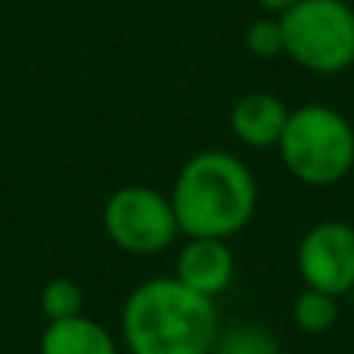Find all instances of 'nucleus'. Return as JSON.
I'll return each mask as SVG.
<instances>
[{"instance_id": "9d476101", "label": "nucleus", "mask_w": 354, "mask_h": 354, "mask_svg": "<svg viewBox=\"0 0 354 354\" xmlns=\"http://www.w3.org/2000/svg\"><path fill=\"white\" fill-rule=\"evenodd\" d=\"M212 354H283L280 342L258 324L230 326L224 336L214 339Z\"/></svg>"}, {"instance_id": "4468645a", "label": "nucleus", "mask_w": 354, "mask_h": 354, "mask_svg": "<svg viewBox=\"0 0 354 354\" xmlns=\"http://www.w3.org/2000/svg\"><path fill=\"white\" fill-rule=\"evenodd\" d=\"M255 3L261 6V10H268L270 16H280V12H286L289 6H295L299 0H255Z\"/></svg>"}, {"instance_id": "2eb2a0df", "label": "nucleus", "mask_w": 354, "mask_h": 354, "mask_svg": "<svg viewBox=\"0 0 354 354\" xmlns=\"http://www.w3.org/2000/svg\"><path fill=\"white\" fill-rule=\"evenodd\" d=\"M348 295H351V305H354V286H351V292H348Z\"/></svg>"}, {"instance_id": "7ed1b4c3", "label": "nucleus", "mask_w": 354, "mask_h": 354, "mask_svg": "<svg viewBox=\"0 0 354 354\" xmlns=\"http://www.w3.org/2000/svg\"><path fill=\"white\" fill-rule=\"evenodd\" d=\"M277 147L289 174L308 187L339 183L354 168L351 122L342 112L320 103H308L289 112Z\"/></svg>"}, {"instance_id": "6e6552de", "label": "nucleus", "mask_w": 354, "mask_h": 354, "mask_svg": "<svg viewBox=\"0 0 354 354\" xmlns=\"http://www.w3.org/2000/svg\"><path fill=\"white\" fill-rule=\"evenodd\" d=\"M289 109L283 106V100H277L274 93H245L236 100L230 112V128L245 147L252 149H268L277 147L286 128Z\"/></svg>"}, {"instance_id": "f257e3e1", "label": "nucleus", "mask_w": 354, "mask_h": 354, "mask_svg": "<svg viewBox=\"0 0 354 354\" xmlns=\"http://www.w3.org/2000/svg\"><path fill=\"white\" fill-rule=\"evenodd\" d=\"M122 336L131 354H212L218 311L177 277H156L128 295Z\"/></svg>"}, {"instance_id": "0eeeda50", "label": "nucleus", "mask_w": 354, "mask_h": 354, "mask_svg": "<svg viewBox=\"0 0 354 354\" xmlns=\"http://www.w3.org/2000/svg\"><path fill=\"white\" fill-rule=\"evenodd\" d=\"M174 277L193 292L214 299L233 280V252L224 239H189L177 255Z\"/></svg>"}, {"instance_id": "f8f14e48", "label": "nucleus", "mask_w": 354, "mask_h": 354, "mask_svg": "<svg viewBox=\"0 0 354 354\" xmlns=\"http://www.w3.org/2000/svg\"><path fill=\"white\" fill-rule=\"evenodd\" d=\"M84 308V292L78 283L72 280H50L41 289V311L47 320H62V317H75Z\"/></svg>"}, {"instance_id": "ddd939ff", "label": "nucleus", "mask_w": 354, "mask_h": 354, "mask_svg": "<svg viewBox=\"0 0 354 354\" xmlns=\"http://www.w3.org/2000/svg\"><path fill=\"white\" fill-rule=\"evenodd\" d=\"M245 50L258 59H274L283 53V25L280 16H264L245 28Z\"/></svg>"}, {"instance_id": "f03ea898", "label": "nucleus", "mask_w": 354, "mask_h": 354, "mask_svg": "<svg viewBox=\"0 0 354 354\" xmlns=\"http://www.w3.org/2000/svg\"><path fill=\"white\" fill-rule=\"evenodd\" d=\"M258 187L249 165L224 149L187 159L174 180L171 208L177 230L189 239H227L252 221Z\"/></svg>"}, {"instance_id": "20e7f679", "label": "nucleus", "mask_w": 354, "mask_h": 354, "mask_svg": "<svg viewBox=\"0 0 354 354\" xmlns=\"http://www.w3.org/2000/svg\"><path fill=\"white\" fill-rule=\"evenodd\" d=\"M283 53L314 75L354 66V6L348 0H299L280 12Z\"/></svg>"}, {"instance_id": "423d86ee", "label": "nucleus", "mask_w": 354, "mask_h": 354, "mask_svg": "<svg viewBox=\"0 0 354 354\" xmlns=\"http://www.w3.org/2000/svg\"><path fill=\"white\" fill-rule=\"evenodd\" d=\"M299 274L311 289L326 295H348L354 286V227L324 221L299 243Z\"/></svg>"}, {"instance_id": "1a4fd4ad", "label": "nucleus", "mask_w": 354, "mask_h": 354, "mask_svg": "<svg viewBox=\"0 0 354 354\" xmlns=\"http://www.w3.org/2000/svg\"><path fill=\"white\" fill-rule=\"evenodd\" d=\"M41 354H118V345L103 324L75 314L50 320L41 336Z\"/></svg>"}, {"instance_id": "39448f33", "label": "nucleus", "mask_w": 354, "mask_h": 354, "mask_svg": "<svg viewBox=\"0 0 354 354\" xmlns=\"http://www.w3.org/2000/svg\"><path fill=\"white\" fill-rule=\"evenodd\" d=\"M103 227L109 239L124 252L153 255L174 243L177 218L171 199L153 187H122L103 208Z\"/></svg>"}, {"instance_id": "9b49d317", "label": "nucleus", "mask_w": 354, "mask_h": 354, "mask_svg": "<svg viewBox=\"0 0 354 354\" xmlns=\"http://www.w3.org/2000/svg\"><path fill=\"white\" fill-rule=\"evenodd\" d=\"M336 324V295L308 286L295 299V326L301 333H326Z\"/></svg>"}]
</instances>
